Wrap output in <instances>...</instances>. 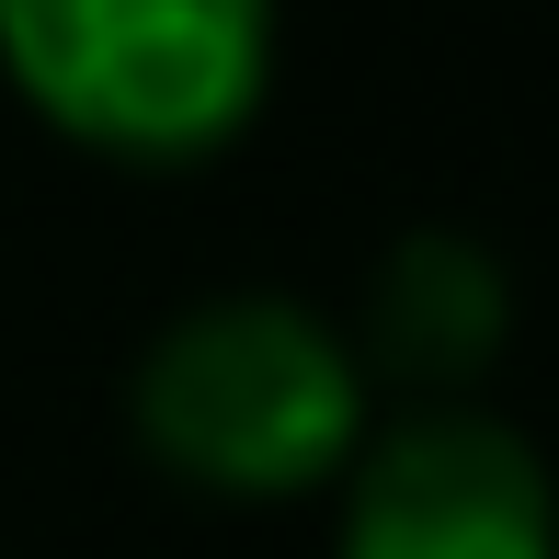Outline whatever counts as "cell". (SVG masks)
Wrapping results in <instances>:
<instances>
[{
	"instance_id": "6da1fadb",
	"label": "cell",
	"mask_w": 559,
	"mask_h": 559,
	"mask_svg": "<svg viewBox=\"0 0 559 559\" xmlns=\"http://www.w3.org/2000/svg\"><path fill=\"white\" fill-rule=\"evenodd\" d=\"M0 69L81 148L194 160L251 126L274 23L251 0H0Z\"/></svg>"
},
{
	"instance_id": "7a4b0ae2",
	"label": "cell",
	"mask_w": 559,
	"mask_h": 559,
	"mask_svg": "<svg viewBox=\"0 0 559 559\" xmlns=\"http://www.w3.org/2000/svg\"><path fill=\"white\" fill-rule=\"evenodd\" d=\"M138 435L160 468L206 479V491H309L366 435V377L309 309L217 297L148 343Z\"/></svg>"
},
{
	"instance_id": "3957f363",
	"label": "cell",
	"mask_w": 559,
	"mask_h": 559,
	"mask_svg": "<svg viewBox=\"0 0 559 559\" xmlns=\"http://www.w3.org/2000/svg\"><path fill=\"white\" fill-rule=\"evenodd\" d=\"M343 559H559L537 445L479 412L400 423L343 491Z\"/></svg>"
},
{
	"instance_id": "277c9868",
	"label": "cell",
	"mask_w": 559,
	"mask_h": 559,
	"mask_svg": "<svg viewBox=\"0 0 559 559\" xmlns=\"http://www.w3.org/2000/svg\"><path fill=\"white\" fill-rule=\"evenodd\" d=\"M502 320H514L502 263L479 240H456V228H423V240H400L389 263H377L366 332H377V354H389L400 377H479L491 343H502Z\"/></svg>"
}]
</instances>
